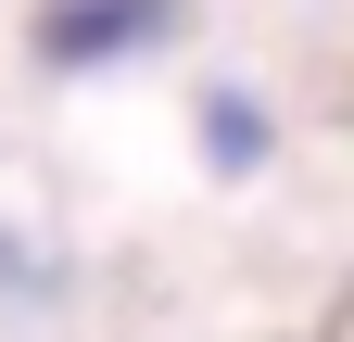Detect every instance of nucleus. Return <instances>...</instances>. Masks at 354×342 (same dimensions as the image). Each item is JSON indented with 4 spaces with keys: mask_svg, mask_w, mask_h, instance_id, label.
Listing matches in <instances>:
<instances>
[{
    "mask_svg": "<svg viewBox=\"0 0 354 342\" xmlns=\"http://www.w3.org/2000/svg\"><path fill=\"white\" fill-rule=\"evenodd\" d=\"M177 0H51L38 13V51L51 64H102V51H140V38H165Z\"/></svg>",
    "mask_w": 354,
    "mask_h": 342,
    "instance_id": "1",
    "label": "nucleus"
},
{
    "mask_svg": "<svg viewBox=\"0 0 354 342\" xmlns=\"http://www.w3.org/2000/svg\"><path fill=\"white\" fill-rule=\"evenodd\" d=\"M203 140H215V165H241V152H266V114H253L241 89H215V102H203Z\"/></svg>",
    "mask_w": 354,
    "mask_h": 342,
    "instance_id": "2",
    "label": "nucleus"
}]
</instances>
